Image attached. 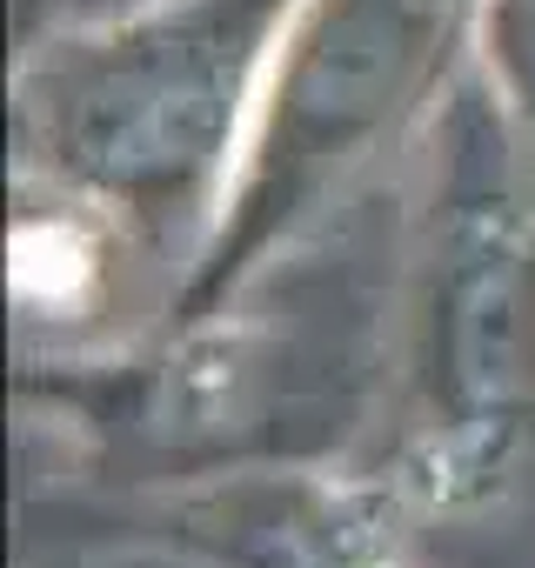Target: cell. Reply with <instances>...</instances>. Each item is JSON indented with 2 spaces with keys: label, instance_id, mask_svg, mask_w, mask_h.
Segmentation results:
<instances>
[{
  "label": "cell",
  "instance_id": "obj_1",
  "mask_svg": "<svg viewBox=\"0 0 535 568\" xmlns=\"http://www.w3.org/2000/svg\"><path fill=\"white\" fill-rule=\"evenodd\" d=\"M295 0H154L54 41L21 88L48 174L114 214L168 221L214 194L261 108Z\"/></svg>",
  "mask_w": 535,
  "mask_h": 568
},
{
  "label": "cell",
  "instance_id": "obj_2",
  "mask_svg": "<svg viewBox=\"0 0 535 568\" xmlns=\"http://www.w3.org/2000/svg\"><path fill=\"white\" fill-rule=\"evenodd\" d=\"M488 0H295L234 174L208 288H228L309 207L395 141L448 81Z\"/></svg>",
  "mask_w": 535,
  "mask_h": 568
},
{
  "label": "cell",
  "instance_id": "obj_3",
  "mask_svg": "<svg viewBox=\"0 0 535 568\" xmlns=\"http://www.w3.org/2000/svg\"><path fill=\"white\" fill-rule=\"evenodd\" d=\"M495 154L502 134L468 121L428 254L422 395L455 468L502 462L535 422V221Z\"/></svg>",
  "mask_w": 535,
  "mask_h": 568
},
{
  "label": "cell",
  "instance_id": "obj_4",
  "mask_svg": "<svg viewBox=\"0 0 535 568\" xmlns=\"http://www.w3.org/2000/svg\"><path fill=\"white\" fill-rule=\"evenodd\" d=\"M21 568H241V561L188 528L108 521V528H68V535L34 541Z\"/></svg>",
  "mask_w": 535,
  "mask_h": 568
},
{
  "label": "cell",
  "instance_id": "obj_5",
  "mask_svg": "<svg viewBox=\"0 0 535 568\" xmlns=\"http://www.w3.org/2000/svg\"><path fill=\"white\" fill-rule=\"evenodd\" d=\"M482 68L508 128L535 141V0H488L482 8Z\"/></svg>",
  "mask_w": 535,
  "mask_h": 568
}]
</instances>
